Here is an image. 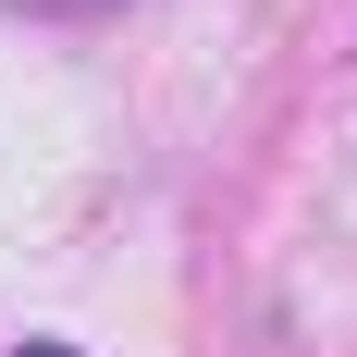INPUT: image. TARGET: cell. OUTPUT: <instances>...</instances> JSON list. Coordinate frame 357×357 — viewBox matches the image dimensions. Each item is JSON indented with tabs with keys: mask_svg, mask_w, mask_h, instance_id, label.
<instances>
[{
	"mask_svg": "<svg viewBox=\"0 0 357 357\" xmlns=\"http://www.w3.org/2000/svg\"><path fill=\"white\" fill-rule=\"evenodd\" d=\"M25 357H74V345H25Z\"/></svg>",
	"mask_w": 357,
	"mask_h": 357,
	"instance_id": "cell-1",
	"label": "cell"
}]
</instances>
